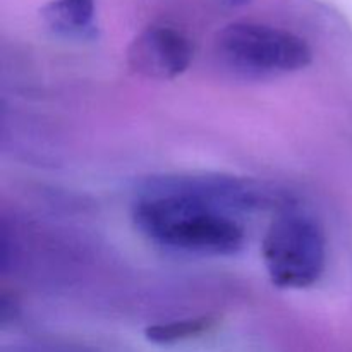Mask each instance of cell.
Segmentation results:
<instances>
[{
    "instance_id": "obj_1",
    "label": "cell",
    "mask_w": 352,
    "mask_h": 352,
    "mask_svg": "<svg viewBox=\"0 0 352 352\" xmlns=\"http://www.w3.org/2000/svg\"><path fill=\"white\" fill-rule=\"evenodd\" d=\"M215 177H164L148 184L133 206L136 229L151 243L199 256H232L246 243Z\"/></svg>"
},
{
    "instance_id": "obj_2",
    "label": "cell",
    "mask_w": 352,
    "mask_h": 352,
    "mask_svg": "<svg viewBox=\"0 0 352 352\" xmlns=\"http://www.w3.org/2000/svg\"><path fill=\"white\" fill-rule=\"evenodd\" d=\"M220 60L246 78H277L308 67L309 45L298 34L260 23H232L219 31Z\"/></svg>"
},
{
    "instance_id": "obj_3",
    "label": "cell",
    "mask_w": 352,
    "mask_h": 352,
    "mask_svg": "<svg viewBox=\"0 0 352 352\" xmlns=\"http://www.w3.org/2000/svg\"><path fill=\"white\" fill-rule=\"evenodd\" d=\"M261 258L274 285L308 289L325 272V234L313 217L285 212L268 227L261 243Z\"/></svg>"
},
{
    "instance_id": "obj_4",
    "label": "cell",
    "mask_w": 352,
    "mask_h": 352,
    "mask_svg": "<svg viewBox=\"0 0 352 352\" xmlns=\"http://www.w3.org/2000/svg\"><path fill=\"white\" fill-rule=\"evenodd\" d=\"M192 45L186 34L170 26H150L141 31L127 50L129 67L150 79H174L188 71Z\"/></svg>"
},
{
    "instance_id": "obj_5",
    "label": "cell",
    "mask_w": 352,
    "mask_h": 352,
    "mask_svg": "<svg viewBox=\"0 0 352 352\" xmlns=\"http://www.w3.org/2000/svg\"><path fill=\"white\" fill-rule=\"evenodd\" d=\"M45 23L67 36H82L93 30L95 0H54L41 10Z\"/></svg>"
},
{
    "instance_id": "obj_6",
    "label": "cell",
    "mask_w": 352,
    "mask_h": 352,
    "mask_svg": "<svg viewBox=\"0 0 352 352\" xmlns=\"http://www.w3.org/2000/svg\"><path fill=\"white\" fill-rule=\"evenodd\" d=\"M212 327V320L210 318H189V320H177V322H167V323H157V325H150L144 332L146 339L155 344H175L182 342V340L195 339V337L201 336L203 332Z\"/></svg>"
},
{
    "instance_id": "obj_7",
    "label": "cell",
    "mask_w": 352,
    "mask_h": 352,
    "mask_svg": "<svg viewBox=\"0 0 352 352\" xmlns=\"http://www.w3.org/2000/svg\"><path fill=\"white\" fill-rule=\"evenodd\" d=\"M3 352H85L79 349H72V347H64V346H50V344H33V346H21V347H12V349H7Z\"/></svg>"
},
{
    "instance_id": "obj_8",
    "label": "cell",
    "mask_w": 352,
    "mask_h": 352,
    "mask_svg": "<svg viewBox=\"0 0 352 352\" xmlns=\"http://www.w3.org/2000/svg\"><path fill=\"white\" fill-rule=\"evenodd\" d=\"M223 3H227V6L230 7H241V6H246V3H250L251 0H222Z\"/></svg>"
}]
</instances>
